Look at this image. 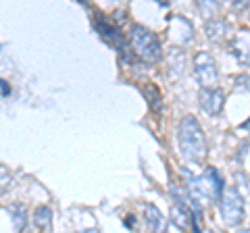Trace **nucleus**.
<instances>
[{
    "mask_svg": "<svg viewBox=\"0 0 250 233\" xmlns=\"http://www.w3.org/2000/svg\"><path fill=\"white\" fill-rule=\"evenodd\" d=\"M236 233H250V229H240V231H236Z\"/></svg>",
    "mask_w": 250,
    "mask_h": 233,
    "instance_id": "nucleus-18",
    "label": "nucleus"
},
{
    "mask_svg": "<svg viewBox=\"0 0 250 233\" xmlns=\"http://www.w3.org/2000/svg\"><path fill=\"white\" fill-rule=\"evenodd\" d=\"M192 67H194V77H196V81L202 88H213L217 83L219 71H217V63H215L213 54H208L205 50L196 52L192 60Z\"/></svg>",
    "mask_w": 250,
    "mask_h": 233,
    "instance_id": "nucleus-5",
    "label": "nucleus"
},
{
    "mask_svg": "<svg viewBox=\"0 0 250 233\" xmlns=\"http://www.w3.org/2000/svg\"><path fill=\"white\" fill-rule=\"evenodd\" d=\"M0 94H2L4 98H6V96H9V94H11V85H9V83H6L4 79H0Z\"/></svg>",
    "mask_w": 250,
    "mask_h": 233,
    "instance_id": "nucleus-15",
    "label": "nucleus"
},
{
    "mask_svg": "<svg viewBox=\"0 0 250 233\" xmlns=\"http://www.w3.org/2000/svg\"><path fill=\"white\" fill-rule=\"evenodd\" d=\"M205 32L210 42H223L228 36V23L223 19H208L205 23Z\"/></svg>",
    "mask_w": 250,
    "mask_h": 233,
    "instance_id": "nucleus-9",
    "label": "nucleus"
},
{
    "mask_svg": "<svg viewBox=\"0 0 250 233\" xmlns=\"http://www.w3.org/2000/svg\"><path fill=\"white\" fill-rule=\"evenodd\" d=\"M144 219H146V227L150 233H165L167 231L165 216H163V213L159 211V206L150 204V202L144 206Z\"/></svg>",
    "mask_w": 250,
    "mask_h": 233,
    "instance_id": "nucleus-8",
    "label": "nucleus"
},
{
    "mask_svg": "<svg viewBox=\"0 0 250 233\" xmlns=\"http://www.w3.org/2000/svg\"><path fill=\"white\" fill-rule=\"evenodd\" d=\"M82 233H100L98 229H85V231H82Z\"/></svg>",
    "mask_w": 250,
    "mask_h": 233,
    "instance_id": "nucleus-17",
    "label": "nucleus"
},
{
    "mask_svg": "<svg viewBox=\"0 0 250 233\" xmlns=\"http://www.w3.org/2000/svg\"><path fill=\"white\" fill-rule=\"evenodd\" d=\"M13 185V175L9 173V169L0 167V196H2L4 192H9Z\"/></svg>",
    "mask_w": 250,
    "mask_h": 233,
    "instance_id": "nucleus-13",
    "label": "nucleus"
},
{
    "mask_svg": "<svg viewBox=\"0 0 250 233\" xmlns=\"http://www.w3.org/2000/svg\"><path fill=\"white\" fill-rule=\"evenodd\" d=\"M9 214L13 216V225H15V231H23L27 225V211L23 204H11L9 206Z\"/></svg>",
    "mask_w": 250,
    "mask_h": 233,
    "instance_id": "nucleus-12",
    "label": "nucleus"
},
{
    "mask_svg": "<svg viewBox=\"0 0 250 233\" xmlns=\"http://www.w3.org/2000/svg\"><path fill=\"white\" fill-rule=\"evenodd\" d=\"M225 94L219 88H202L198 94V104L202 108V113H207L208 116H217L223 111Z\"/></svg>",
    "mask_w": 250,
    "mask_h": 233,
    "instance_id": "nucleus-7",
    "label": "nucleus"
},
{
    "mask_svg": "<svg viewBox=\"0 0 250 233\" xmlns=\"http://www.w3.org/2000/svg\"><path fill=\"white\" fill-rule=\"evenodd\" d=\"M236 83H238V88L250 92V75H240L238 79H236Z\"/></svg>",
    "mask_w": 250,
    "mask_h": 233,
    "instance_id": "nucleus-14",
    "label": "nucleus"
},
{
    "mask_svg": "<svg viewBox=\"0 0 250 233\" xmlns=\"http://www.w3.org/2000/svg\"><path fill=\"white\" fill-rule=\"evenodd\" d=\"M129 46L146 63H156V60H161V57H163L159 36L144 25H138V23H134V25L129 27Z\"/></svg>",
    "mask_w": 250,
    "mask_h": 233,
    "instance_id": "nucleus-3",
    "label": "nucleus"
},
{
    "mask_svg": "<svg viewBox=\"0 0 250 233\" xmlns=\"http://www.w3.org/2000/svg\"><path fill=\"white\" fill-rule=\"evenodd\" d=\"M123 223H127V227H134V216H127V221H123Z\"/></svg>",
    "mask_w": 250,
    "mask_h": 233,
    "instance_id": "nucleus-16",
    "label": "nucleus"
},
{
    "mask_svg": "<svg viewBox=\"0 0 250 233\" xmlns=\"http://www.w3.org/2000/svg\"><path fill=\"white\" fill-rule=\"evenodd\" d=\"M34 225L40 231H50L52 227V211H50V206H38L36 211H34Z\"/></svg>",
    "mask_w": 250,
    "mask_h": 233,
    "instance_id": "nucleus-10",
    "label": "nucleus"
},
{
    "mask_svg": "<svg viewBox=\"0 0 250 233\" xmlns=\"http://www.w3.org/2000/svg\"><path fill=\"white\" fill-rule=\"evenodd\" d=\"M94 29H96L98 36L103 38L108 46L117 48L121 57H125V34L115 23H111V19H96L94 21Z\"/></svg>",
    "mask_w": 250,
    "mask_h": 233,
    "instance_id": "nucleus-6",
    "label": "nucleus"
},
{
    "mask_svg": "<svg viewBox=\"0 0 250 233\" xmlns=\"http://www.w3.org/2000/svg\"><path fill=\"white\" fill-rule=\"evenodd\" d=\"M177 144H179V152L188 162H202L208 152L207 146V136L202 131L200 123L196 116L186 115L179 121L177 127Z\"/></svg>",
    "mask_w": 250,
    "mask_h": 233,
    "instance_id": "nucleus-1",
    "label": "nucleus"
},
{
    "mask_svg": "<svg viewBox=\"0 0 250 233\" xmlns=\"http://www.w3.org/2000/svg\"><path fill=\"white\" fill-rule=\"evenodd\" d=\"M144 98L148 100V106H150V111L152 113H161V108H163V96H161V90L156 88L154 83H146L144 88Z\"/></svg>",
    "mask_w": 250,
    "mask_h": 233,
    "instance_id": "nucleus-11",
    "label": "nucleus"
},
{
    "mask_svg": "<svg viewBox=\"0 0 250 233\" xmlns=\"http://www.w3.org/2000/svg\"><path fill=\"white\" fill-rule=\"evenodd\" d=\"M188 190H190V200L208 202L210 204V202H219V198H221V194L225 190V181L215 167H208L205 171V175L188 179Z\"/></svg>",
    "mask_w": 250,
    "mask_h": 233,
    "instance_id": "nucleus-2",
    "label": "nucleus"
},
{
    "mask_svg": "<svg viewBox=\"0 0 250 233\" xmlns=\"http://www.w3.org/2000/svg\"><path fill=\"white\" fill-rule=\"evenodd\" d=\"M219 216H221L223 225L228 227H236L244 219V198L238 192L236 185H228L223 190L221 198H219Z\"/></svg>",
    "mask_w": 250,
    "mask_h": 233,
    "instance_id": "nucleus-4",
    "label": "nucleus"
}]
</instances>
